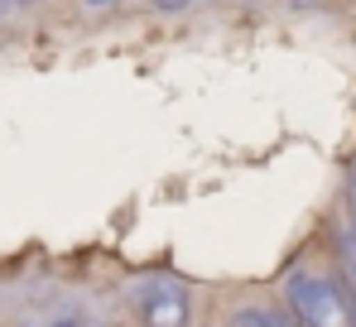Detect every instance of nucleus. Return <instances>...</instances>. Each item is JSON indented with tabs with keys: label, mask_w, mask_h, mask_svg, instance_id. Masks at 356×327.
I'll return each instance as SVG.
<instances>
[{
	"label": "nucleus",
	"mask_w": 356,
	"mask_h": 327,
	"mask_svg": "<svg viewBox=\"0 0 356 327\" xmlns=\"http://www.w3.org/2000/svg\"><path fill=\"white\" fill-rule=\"evenodd\" d=\"M289 308H294L298 327H352L342 289L318 279V274H294L289 279Z\"/></svg>",
	"instance_id": "nucleus-1"
},
{
	"label": "nucleus",
	"mask_w": 356,
	"mask_h": 327,
	"mask_svg": "<svg viewBox=\"0 0 356 327\" xmlns=\"http://www.w3.org/2000/svg\"><path fill=\"white\" fill-rule=\"evenodd\" d=\"M275 327H298V323H284V318H275Z\"/></svg>",
	"instance_id": "nucleus-4"
},
{
	"label": "nucleus",
	"mask_w": 356,
	"mask_h": 327,
	"mask_svg": "<svg viewBox=\"0 0 356 327\" xmlns=\"http://www.w3.org/2000/svg\"><path fill=\"white\" fill-rule=\"evenodd\" d=\"M140 318H145V327H183L188 323V294L169 279L140 289Z\"/></svg>",
	"instance_id": "nucleus-2"
},
{
	"label": "nucleus",
	"mask_w": 356,
	"mask_h": 327,
	"mask_svg": "<svg viewBox=\"0 0 356 327\" xmlns=\"http://www.w3.org/2000/svg\"><path fill=\"white\" fill-rule=\"evenodd\" d=\"M54 327H82V323H72V318H63V323H54Z\"/></svg>",
	"instance_id": "nucleus-3"
},
{
	"label": "nucleus",
	"mask_w": 356,
	"mask_h": 327,
	"mask_svg": "<svg viewBox=\"0 0 356 327\" xmlns=\"http://www.w3.org/2000/svg\"><path fill=\"white\" fill-rule=\"evenodd\" d=\"M87 5H111V0H87Z\"/></svg>",
	"instance_id": "nucleus-5"
},
{
	"label": "nucleus",
	"mask_w": 356,
	"mask_h": 327,
	"mask_svg": "<svg viewBox=\"0 0 356 327\" xmlns=\"http://www.w3.org/2000/svg\"><path fill=\"white\" fill-rule=\"evenodd\" d=\"M352 231H356V207H352Z\"/></svg>",
	"instance_id": "nucleus-6"
}]
</instances>
